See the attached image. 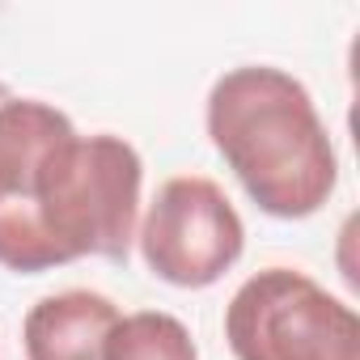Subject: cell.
<instances>
[{
  "mask_svg": "<svg viewBox=\"0 0 360 360\" xmlns=\"http://www.w3.org/2000/svg\"><path fill=\"white\" fill-rule=\"evenodd\" d=\"M140 153L123 136L64 140L26 195L0 200V267L39 276L85 255L127 263L140 225Z\"/></svg>",
  "mask_w": 360,
  "mask_h": 360,
  "instance_id": "1",
  "label": "cell"
},
{
  "mask_svg": "<svg viewBox=\"0 0 360 360\" xmlns=\"http://www.w3.org/2000/svg\"><path fill=\"white\" fill-rule=\"evenodd\" d=\"M208 136L246 195L276 221L314 217L335 183L339 157L309 89L271 64L229 68L208 94Z\"/></svg>",
  "mask_w": 360,
  "mask_h": 360,
  "instance_id": "2",
  "label": "cell"
},
{
  "mask_svg": "<svg viewBox=\"0 0 360 360\" xmlns=\"http://www.w3.org/2000/svg\"><path fill=\"white\" fill-rule=\"evenodd\" d=\"M225 339L238 360H360L356 309L292 267H263L229 297Z\"/></svg>",
  "mask_w": 360,
  "mask_h": 360,
  "instance_id": "3",
  "label": "cell"
},
{
  "mask_svg": "<svg viewBox=\"0 0 360 360\" xmlns=\"http://www.w3.org/2000/svg\"><path fill=\"white\" fill-rule=\"evenodd\" d=\"M136 242L157 280L174 288H208L242 259L246 225L212 178L178 174L157 187Z\"/></svg>",
  "mask_w": 360,
  "mask_h": 360,
  "instance_id": "4",
  "label": "cell"
},
{
  "mask_svg": "<svg viewBox=\"0 0 360 360\" xmlns=\"http://www.w3.org/2000/svg\"><path fill=\"white\" fill-rule=\"evenodd\" d=\"M119 305L89 288H64L30 305L22 322L26 360H102Z\"/></svg>",
  "mask_w": 360,
  "mask_h": 360,
  "instance_id": "5",
  "label": "cell"
},
{
  "mask_svg": "<svg viewBox=\"0 0 360 360\" xmlns=\"http://www.w3.org/2000/svg\"><path fill=\"white\" fill-rule=\"evenodd\" d=\"M102 360H200V347L174 314L136 309L119 314L115 330L106 335Z\"/></svg>",
  "mask_w": 360,
  "mask_h": 360,
  "instance_id": "6",
  "label": "cell"
},
{
  "mask_svg": "<svg viewBox=\"0 0 360 360\" xmlns=\"http://www.w3.org/2000/svg\"><path fill=\"white\" fill-rule=\"evenodd\" d=\"M5 98H9V85H5V81H0V102H5Z\"/></svg>",
  "mask_w": 360,
  "mask_h": 360,
  "instance_id": "7",
  "label": "cell"
}]
</instances>
